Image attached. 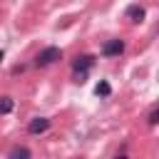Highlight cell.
<instances>
[{
	"label": "cell",
	"instance_id": "obj_1",
	"mask_svg": "<svg viewBox=\"0 0 159 159\" xmlns=\"http://www.w3.org/2000/svg\"><path fill=\"white\" fill-rule=\"evenodd\" d=\"M94 65V57L92 55H80V57H75V62H72V70H75V75H77V82H84V75H87V70Z\"/></svg>",
	"mask_w": 159,
	"mask_h": 159
},
{
	"label": "cell",
	"instance_id": "obj_2",
	"mask_svg": "<svg viewBox=\"0 0 159 159\" xmlns=\"http://www.w3.org/2000/svg\"><path fill=\"white\" fill-rule=\"evenodd\" d=\"M62 57V50L60 47H45L37 57H35V65L37 67H47V65H52L55 60H60Z\"/></svg>",
	"mask_w": 159,
	"mask_h": 159
},
{
	"label": "cell",
	"instance_id": "obj_3",
	"mask_svg": "<svg viewBox=\"0 0 159 159\" xmlns=\"http://www.w3.org/2000/svg\"><path fill=\"white\" fill-rule=\"evenodd\" d=\"M124 52V42L122 40H109V42H104V47H102V55L104 57H117V55H122Z\"/></svg>",
	"mask_w": 159,
	"mask_h": 159
},
{
	"label": "cell",
	"instance_id": "obj_4",
	"mask_svg": "<svg viewBox=\"0 0 159 159\" xmlns=\"http://www.w3.org/2000/svg\"><path fill=\"white\" fill-rule=\"evenodd\" d=\"M47 127H50V119H47V117H35V119L27 124V132H30V134H42Z\"/></svg>",
	"mask_w": 159,
	"mask_h": 159
},
{
	"label": "cell",
	"instance_id": "obj_5",
	"mask_svg": "<svg viewBox=\"0 0 159 159\" xmlns=\"http://www.w3.org/2000/svg\"><path fill=\"white\" fill-rule=\"evenodd\" d=\"M30 157H32V152L27 147H15L10 152V159H30Z\"/></svg>",
	"mask_w": 159,
	"mask_h": 159
},
{
	"label": "cell",
	"instance_id": "obj_6",
	"mask_svg": "<svg viewBox=\"0 0 159 159\" xmlns=\"http://www.w3.org/2000/svg\"><path fill=\"white\" fill-rule=\"evenodd\" d=\"M127 15H129L134 22H139V20L144 17V7H139V5H129V7H127Z\"/></svg>",
	"mask_w": 159,
	"mask_h": 159
},
{
	"label": "cell",
	"instance_id": "obj_7",
	"mask_svg": "<svg viewBox=\"0 0 159 159\" xmlns=\"http://www.w3.org/2000/svg\"><path fill=\"white\" fill-rule=\"evenodd\" d=\"M94 94H97V97H109V94H112V87H109V82H104V80H102V82L94 87Z\"/></svg>",
	"mask_w": 159,
	"mask_h": 159
},
{
	"label": "cell",
	"instance_id": "obj_8",
	"mask_svg": "<svg viewBox=\"0 0 159 159\" xmlns=\"http://www.w3.org/2000/svg\"><path fill=\"white\" fill-rule=\"evenodd\" d=\"M12 112V99L10 97H0V114H7Z\"/></svg>",
	"mask_w": 159,
	"mask_h": 159
},
{
	"label": "cell",
	"instance_id": "obj_9",
	"mask_svg": "<svg viewBox=\"0 0 159 159\" xmlns=\"http://www.w3.org/2000/svg\"><path fill=\"white\" fill-rule=\"evenodd\" d=\"M157 122H159V109L154 107V109L149 112V124H157Z\"/></svg>",
	"mask_w": 159,
	"mask_h": 159
},
{
	"label": "cell",
	"instance_id": "obj_10",
	"mask_svg": "<svg viewBox=\"0 0 159 159\" xmlns=\"http://www.w3.org/2000/svg\"><path fill=\"white\" fill-rule=\"evenodd\" d=\"M2 60H5V52H2V50H0V62H2Z\"/></svg>",
	"mask_w": 159,
	"mask_h": 159
},
{
	"label": "cell",
	"instance_id": "obj_11",
	"mask_svg": "<svg viewBox=\"0 0 159 159\" xmlns=\"http://www.w3.org/2000/svg\"><path fill=\"white\" fill-rule=\"evenodd\" d=\"M114 159H127V157H124V154H119V157H114Z\"/></svg>",
	"mask_w": 159,
	"mask_h": 159
}]
</instances>
